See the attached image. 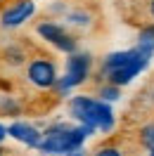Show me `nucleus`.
Here are the masks:
<instances>
[{
    "mask_svg": "<svg viewBox=\"0 0 154 156\" xmlns=\"http://www.w3.org/2000/svg\"><path fill=\"white\" fill-rule=\"evenodd\" d=\"M149 59H152V55L145 52L142 48H138V45L130 50L112 52L102 62V76L107 78V83H114L119 88H123L140 71H145L149 66Z\"/></svg>",
    "mask_w": 154,
    "mask_h": 156,
    "instance_id": "f257e3e1",
    "label": "nucleus"
},
{
    "mask_svg": "<svg viewBox=\"0 0 154 156\" xmlns=\"http://www.w3.org/2000/svg\"><path fill=\"white\" fill-rule=\"evenodd\" d=\"M95 130L90 126H69V123H52L45 128L43 133V142H40V151L43 154H69L74 149H81L88 135H93Z\"/></svg>",
    "mask_w": 154,
    "mask_h": 156,
    "instance_id": "f03ea898",
    "label": "nucleus"
},
{
    "mask_svg": "<svg viewBox=\"0 0 154 156\" xmlns=\"http://www.w3.org/2000/svg\"><path fill=\"white\" fill-rule=\"evenodd\" d=\"M69 114L76 118L78 123L90 126L93 130L109 133L114 128V111L105 99H95L88 95H76L69 99Z\"/></svg>",
    "mask_w": 154,
    "mask_h": 156,
    "instance_id": "7ed1b4c3",
    "label": "nucleus"
},
{
    "mask_svg": "<svg viewBox=\"0 0 154 156\" xmlns=\"http://www.w3.org/2000/svg\"><path fill=\"white\" fill-rule=\"evenodd\" d=\"M90 69H93V57L90 52H74L67 57V71L64 76H59L57 85V95H67L69 90H74L76 85L86 83L88 76H90Z\"/></svg>",
    "mask_w": 154,
    "mask_h": 156,
    "instance_id": "20e7f679",
    "label": "nucleus"
},
{
    "mask_svg": "<svg viewBox=\"0 0 154 156\" xmlns=\"http://www.w3.org/2000/svg\"><path fill=\"white\" fill-rule=\"evenodd\" d=\"M36 33H38L40 38L50 43L52 48H57L59 52H67V55H74L78 52V43L76 38L69 33V29L64 24H59V21H52V19H45V21H38V26H36Z\"/></svg>",
    "mask_w": 154,
    "mask_h": 156,
    "instance_id": "39448f33",
    "label": "nucleus"
},
{
    "mask_svg": "<svg viewBox=\"0 0 154 156\" xmlns=\"http://www.w3.org/2000/svg\"><path fill=\"white\" fill-rule=\"evenodd\" d=\"M26 80L38 90H55L57 85V64L50 57H33L26 64Z\"/></svg>",
    "mask_w": 154,
    "mask_h": 156,
    "instance_id": "423d86ee",
    "label": "nucleus"
},
{
    "mask_svg": "<svg viewBox=\"0 0 154 156\" xmlns=\"http://www.w3.org/2000/svg\"><path fill=\"white\" fill-rule=\"evenodd\" d=\"M36 14V2L33 0H12L5 10L0 12V26L2 29H19Z\"/></svg>",
    "mask_w": 154,
    "mask_h": 156,
    "instance_id": "0eeeda50",
    "label": "nucleus"
},
{
    "mask_svg": "<svg viewBox=\"0 0 154 156\" xmlns=\"http://www.w3.org/2000/svg\"><path fill=\"white\" fill-rule=\"evenodd\" d=\"M7 135L14 137V140L21 142V144L36 147V149H38L40 142H43V133H40L33 123H26V121H14V123L7 128Z\"/></svg>",
    "mask_w": 154,
    "mask_h": 156,
    "instance_id": "6e6552de",
    "label": "nucleus"
},
{
    "mask_svg": "<svg viewBox=\"0 0 154 156\" xmlns=\"http://www.w3.org/2000/svg\"><path fill=\"white\" fill-rule=\"evenodd\" d=\"M64 21L71 29H90L93 26V14L83 7H76V10H69L64 14Z\"/></svg>",
    "mask_w": 154,
    "mask_h": 156,
    "instance_id": "1a4fd4ad",
    "label": "nucleus"
},
{
    "mask_svg": "<svg viewBox=\"0 0 154 156\" xmlns=\"http://www.w3.org/2000/svg\"><path fill=\"white\" fill-rule=\"evenodd\" d=\"M138 48H142L145 52L154 55V24H147L138 33Z\"/></svg>",
    "mask_w": 154,
    "mask_h": 156,
    "instance_id": "9d476101",
    "label": "nucleus"
},
{
    "mask_svg": "<svg viewBox=\"0 0 154 156\" xmlns=\"http://www.w3.org/2000/svg\"><path fill=\"white\" fill-rule=\"evenodd\" d=\"M0 114H2V116H19L21 114V104L14 97L2 95V97H0Z\"/></svg>",
    "mask_w": 154,
    "mask_h": 156,
    "instance_id": "9b49d317",
    "label": "nucleus"
},
{
    "mask_svg": "<svg viewBox=\"0 0 154 156\" xmlns=\"http://www.w3.org/2000/svg\"><path fill=\"white\" fill-rule=\"evenodd\" d=\"M140 144L142 147H147L149 151L154 149V123H147V126H142L140 128Z\"/></svg>",
    "mask_w": 154,
    "mask_h": 156,
    "instance_id": "f8f14e48",
    "label": "nucleus"
},
{
    "mask_svg": "<svg viewBox=\"0 0 154 156\" xmlns=\"http://www.w3.org/2000/svg\"><path fill=\"white\" fill-rule=\"evenodd\" d=\"M100 97L105 99V102H114V99L121 97V88L114 85V83H105V85L100 88Z\"/></svg>",
    "mask_w": 154,
    "mask_h": 156,
    "instance_id": "ddd939ff",
    "label": "nucleus"
},
{
    "mask_svg": "<svg viewBox=\"0 0 154 156\" xmlns=\"http://www.w3.org/2000/svg\"><path fill=\"white\" fill-rule=\"evenodd\" d=\"M24 59H26V55H24L21 48H7V52H5V62H10V64H14V66L24 64Z\"/></svg>",
    "mask_w": 154,
    "mask_h": 156,
    "instance_id": "4468645a",
    "label": "nucleus"
},
{
    "mask_svg": "<svg viewBox=\"0 0 154 156\" xmlns=\"http://www.w3.org/2000/svg\"><path fill=\"white\" fill-rule=\"evenodd\" d=\"M93 156H123L121 154V149H116V147L107 144V147H100V149H95V154Z\"/></svg>",
    "mask_w": 154,
    "mask_h": 156,
    "instance_id": "2eb2a0df",
    "label": "nucleus"
},
{
    "mask_svg": "<svg viewBox=\"0 0 154 156\" xmlns=\"http://www.w3.org/2000/svg\"><path fill=\"white\" fill-rule=\"evenodd\" d=\"M48 12H52V14H62V17H64L69 10H67V5H64V2H59V0H57V2H52V5H50Z\"/></svg>",
    "mask_w": 154,
    "mask_h": 156,
    "instance_id": "dca6fc26",
    "label": "nucleus"
},
{
    "mask_svg": "<svg viewBox=\"0 0 154 156\" xmlns=\"http://www.w3.org/2000/svg\"><path fill=\"white\" fill-rule=\"evenodd\" d=\"M147 12H149V19H152V24H154V0L147 2Z\"/></svg>",
    "mask_w": 154,
    "mask_h": 156,
    "instance_id": "f3484780",
    "label": "nucleus"
},
{
    "mask_svg": "<svg viewBox=\"0 0 154 156\" xmlns=\"http://www.w3.org/2000/svg\"><path fill=\"white\" fill-rule=\"evenodd\" d=\"M67 156H86V151H83V147H81V149H74V151H69Z\"/></svg>",
    "mask_w": 154,
    "mask_h": 156,
    "instance_id": "a211bd4d",
    "label": "nucleus"
},
{
    "mask_svg": "<svg viewBox=\"0 0 154 156\" xmlns=\"http://www.w3.org/2000/svg\"><path fill=\"white\" fill-rule=\"evenodd\" d=\"M5 137H7V128H5V126H2V123H0V142H2Z\"/></svg>",
    "mask_w": 154,
    "mask_h": 156,
    "instance_id": "6ab92c4d",
    "label": "nucleus"
},
{
    "mask_svg": "<svg viewBox=\"0 0 154 156\" xmlns=\"http://www.w3.org/2000/svg\"><path fill=\"white\" fill-rule=\"evenodd\" d=\"M5 154H7V151H5V149H2V147H0V156H5Z\"/></svg>",
    "mask_w": 154,
    "mask_h": 156,
    "instance_id": "aec40b11",
    "label": "nucleus"
},
{
    "mask_svg": "<svg viewBox=\"0 0 154 156\" xmlns=\"http://www.w3.org/2000/svg\"><path fill=\"white\" fill-rule=\"evenodd\" d=\"M149 156H154V149H152V151H149Z\"/></svg>",
    "mask_w": 154,
    "mask_h": 156,
    "instance_id": "412c9836",
    "label": "nucleus"
}]
</instances>
